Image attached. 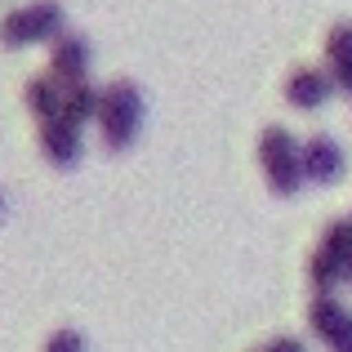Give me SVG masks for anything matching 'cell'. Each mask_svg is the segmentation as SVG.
Wrapping results in <instances>:
<instances>
[{
    "instance_id": "obj_1",
    "label": "cell",
    "mask_w": 352,
    "mask_h": 352,
    "mask_svg": "<svg viewBox=\"0 0 352 352\" xmlns=\"http://www.w3.org/2000/svg\"><path fill=\"white\" fill-rule=\"evenodd\" d=\"M258 165H263V179L276 197H294V192L308 183V170H303V147L294 143L290 129L267 125L263 138H258Z\"/></svg>"
},
{
    "instance_id": "obj_2",
    "label": "cell",
    "mask_w": 352,
    "mask_h": 352,
    "mask_svg": "<svg viewBox=\"0 0 352 352\" xmlns=\"http://www.w3.org/2000/svg\"><path fill=\"white\" fill-rule=\"evenodd\" d=\"M98 129H103V143L112 147V152H125L138 138V129H143V94H138L134 80H112V85L103 89Z\"/></svg>"
},
{
    "instance_id": "obj_3",
    "label": "cell",
    "mask_w": 352,
    "mask_h": 352,
    "mask_svg": "<svg viewBox=\"0 0 352 352\" xmlns=\"http://www.w3.org/2000/svg\"><path fill=\"white\" fill-rule=\"evenodd\" d=\"M63 23H67V14H63L58 0H32V5L14 9V14L0 18V45H9V50H23V45H41V41H58Z\"/></svg>"
},
{
    "instance_id": "obj_4",
    "label": "cell",
    "mask_w": 352,
    "mask_h": 352,
    "mask_svg": "<svg viewBox=\"0 0 352 352\" xmlns=\"http://www.w3.org/2000/svg\"><path fill=\"white\" fill-rule=\"evenodd\" d=\"M348 272H352V219H335L308 258V281L317 294H330L339 281H348Z\"/></svg>"
},
{
    "instance_id": "obj_5",
    "label": "cell",
    "mask_w": 352,
    "mask_h": 352,
    "mask_svg": "<svg viewBox=\"0 0 352 352\" xmlns=\"http://www.w3.org/2000/svg\"><path fill=\"white\" fill-rule=\"evenodd\" d=\"M308 330L326 344V352H352V308L335 294H317L308 303Z\"/></svg>"
},
{
    "instance_id": "obj_6",
    "label": "cell",
    "mask_w": 352,
    "mask_h": 352,
    "mask_svg": "<svg viewBox=\"0 0 352 352\" xmlns=\"http://www.w3.org/2000/svg\"><path fill=\"white\" fill-rule=\"evenodd\" d=\"M85 72H89V41L76 32L58 36L54 50H50V76H58L63 85H80Z\"/></svg>"
},
{
    "instance_id": "obj_7",
    "label": "cell",
    "mask_w": 352,
    "mask_h": 352,
    "mask_svg": "<svg viewBox=\"0 0 352 352\" xmlns=\"http://www.w3.org/2000/svg\"><path fill=\"white\" fill-rule=\"evenodd\" d=\"M335 89L339 85H335V76H330L326 67H299V72H290V80H285V98H290V107H299V112L321 107Z\"/></svg>"
},
{
    "instance_id": "obj_8",
    "label": "cell",
    "mask_w": 352,
    "mask_h": 352,
    "mask_svg": "<svg viewBox=\"0 0 352 352\" xmlns=\"http://www.w3.org/2000/svg\"><path fill=\"white\" fill-rule=\"evenodd\" d=\"M80 129L72 125V120L54 116V120H41V152L50 156V165H58V170H67V165L80 161Z\"/></svg>"
},
{
    "instance_id": "obj_9",
    "label": "cell",
    "mask_w": 352,
    "mask_h": 352,
    "mask_svg": "<svg viewBox=\"0 0 352 352\" xmlns=\"http://www.w3.org/2000/svg\"><path fill=\"white\" fill-rule=\"evenodd\" d=\"M303 170H308L312 183H335L344 174V147L330 134H312L303 143Z\"/></svg>"
},
{
    "instance_id": "obj_10",
    "label": "cell",
    "mask_w": 352,
    "mask_h": 352,
    "mask_svg": "<svg viewBox=\"0 0 352 352\" xmlns=\"http://www.w3.org/2000/svg\"><path fill=\"white\" fill-rule=\"evenodd\" d=\"M326 58H330V76H335V85L352 94V23H339L335 32L326 36Z\"/></svg>"
},
{
    "instance_id": "obj_11",
    "label": "cell",
    "mask_w": 352,
    "mask_h": 352,
    "mask_svg": "<svg viewBox=\"0 0 352 352\" xmlns=\"http://www.w3.org/2000/svg\"><path fill=\"white\" fill-rule=\"evenodd\" d=\"M63 94H67V85H63L58 76H32L27 80V107L41 120L63 116Z\"/></svg>"
},
{
    "instance_id": "obj_12",
    "label": "cell",
    "mask_w": 352,
    "mask_h": 352,
    "mask_svg": "<svg viewBox=\"0 0 352 352\" xmlns=\"http://www.w3.org/2000/svg\"><path fill=\"white\" fill-rule=\"evenodd\" d=\"M98 103H103V89H94L89 80L67 85V94H63V120H72L80 129L85 120H98Z\"/></svg>"
},
{
    "instance_id": "obj_13",
    "label": "cell",
    "mask_w": 352,
    "mask_h": 352,
    "mask_svg": "<svg viewBox=\"0 0 352 352\" xmlns=\"http://www.w3.org/2000/svg\"><path fill=\"white\" fill-rule=\"evenodd\" d=\"M45 352H85V339H80L76 330H54V335L45 339Z\"/></svg>"
},
{
    "instance_id": "obj_14",
    "label": "cell",
    "mask_w": 352,
    "mask_h": 352,
    "mask_svg": "<svg viewBox=\"0 0 352 352\" xmlns=\"http://www.w3.org/2000/svg\"><path fill=\"white\" fill-rule=\"evenodd\" d=\"M254 352H308V344L294 339V335H281V339H272V344H263V348H254Z\"/></svg>"
},
{
    "instance_id": "obj_15",
    "label": "cell",
    "mask_w": 352,
    "mask_h": 352,
    "mask_svg": "<svg viewBox=\"0 0 352 352\" xmlns=\"http://www.w3.org/2000/svg\"><path fill=\"white\" fill-rule=\"evenodd\" d=\"M0 214H5V192H0Z\"/></svg>"
},
{
    "instance_id": "obj_16",
    "label": "cell",
    "mask_w": 352,
    "mask_h": 352,
    "mask_svg": "<svg viewBox=\"0 0 352 352\" xmlns=\"http://www.w3.org/2000/svg\"><path fill=\"white\" fill-rule=\"evenodd\" d=\"M348 281H352V272H348Z\"/></svg>"
}]
</instances>
